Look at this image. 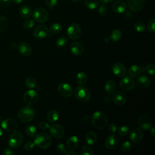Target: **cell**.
Instances as JSON below:
<instances>
[{
	"mask_svg": "<svg viewBox=\"0 0 155 155\" xmlns=\"http://www.w3.org/2000/svg\"><path fill=\"white\" fill-rule=\"evenodd\" d=\"M91 123L96 128L104 129L108 124L107 116L102 111H96L91 115Z\"/></svg>",
	"mask_w": 155,
	"mask_h": 155,
	"instance_id": "6da1fadb",
	"label": "cell"
},
{
	"mask_svg": "<svg viewBox=\"0 0 155 155\" xmlns=\"http://www.w3.org/2000/svg\"><path fill=\"white\" fill-rule=\"evenodd\" d=\"M33 142L38 147L45 149L50 146L51 143V139L48 134L41 132L35 136Z\"/></svg>",
	"mask_w": 155,
	"mask_h": 155,
	"instance_id": "7a4b0ae2",
	"label": "cell"
},
{
	"mask_svg": "<svg viewBox=\"0 0 155 155\" xmlns=\"http://www.w3.org/2000/svg\"><path fill=\"white\" fill-rule=\"evenodd\" d=\"M35 112L30 105L24 106L18 111V118L23 123H28L33 119Z\"/></svg>",
	"mask_w": 155,
	"mask_h": 155,
	"instance_id": "3957f363",
	"label": "cell"
},
{
	"mask_svg": "<svg viewBox=\"0 0 155 155\" xmlns=\"http://www.w3.org/2000/svg\"><path fill=\"white\" fill-rule=\"evenodd\" d=\"M74 97L79 102H87L91 96V94L88 88L84 85L78 87L74 91Z\"/></svg>",
	"mask_w": 155,
	"mask_h": 155,
	"instance_id": "277c9868",
	"label": "cell"
},
{
	"mask_svg": "<svg viewBox=\"0 0 155 155\" xmlns=\"http://www.w3.org/2000/svg\"><path fill=\"white\" fill-rule=\"evenodd\" d=\"M23 140L22 134L19 131H13L8 140V145L10 148L14 149L19 147Z\"/></svg>",
	"mask_w": 155,
	"mask_h": 155,
	"instance_id": "5b68a950",
	"label": "cell"
},
{
	"mask_svg": "<svg viewBox=\"0 0 155 155\" xmlns=\"http://www.w3.org/2000/svg\"><path fill=\"white\" fill-rule=\"evenodd\" d=\"M81 33V28L79 25L76 23H73L70 24L67 30L68 37L72 40H75L80 38Z\"/></svg>",
	"mask_w": 155,
	"mask_h": 155,
	"instance_id": "8992f818",
	"label": "cell"
},
{
	"mask_svg": "<svg viewBox=\"0 0 155 155\" xmlns=\"http://www.w3.org/2000/svg\"><path fill=\"white\" fill-rule=\"evenodd\" d=\"M33 19L38 22L42 23L46 22L49 17L47 11L42 7L36 8L33 13Z\"/></svg>",
	"mask_w": 155,
	"mask_h": 155,
	"instance_id": "52a82bcc",
	"label": "cell"
},
{
	"mask_svg": "<svg viewBox=\"0 0 155 155\" xmlns=\"http://www.w3.org/2000/svg\"><path fill=\"white\" fill-rule=\"evenodd\" d=\"M23 99L25 103L28 105H33L38 102L39 96L35 90H29L25 92Z\"/></svg>",
	"mask_w": 155,
	"mask_h": 155,
	"instance_id": "ba28073f",
	"label": "cell"
},
{
	"mask_svg": "<svg viewBox=\"0 0 155 155\" xmlns=\"http://www.w3.org/2000/svg\"><path fill=\"white\" fill-rule=\"evenodd\" d=\"M120 88L124 91H130L134 88L135 86L134 80L130 76H124L119 82Z\"/></svg>",
	"mask_w": 155,
	"mask_h": 155,
	"instance_id": "9c48e42d",
	"label": "cell"
},
{
	"mask_svg": "<svg viewBox=\"0 0 155 155\" xmlns=\"http://www.w3.org/2000/svg\"><path fill=\"white\" fill-rule=\"evenodd\" d=\"M1 127L6 131L13 132L18 128V123L12 118H7L2 121Z\"/></svg>",
	"mask_w": 155,
	"mask_h": 155,
	"instance_id": "30bf717a",
	"label": "cell"
},
{
	"mask_svg": "<svg viewBox=\"0 0 155 155\" xmlns=\"http://www.w3.org/2000/svg\"><path fill=\"white\" fill-rule=\"evenodd\" d=\"M58 93L64 97H70L73 94V90L71 87L66 82L60 84L58 87Z\"/></svg>",
	"mask_w": 155,
	"mask_h": 155,
	"instance_id": "8fae6325",
	"label": "cell"
},
{
	"mask_svg": "<svg viewBox=\"0 0 155 155\" xmlns=\"http://www.w3.org/2000/svg\"><path fill=\"white\" fill-rule=\"evenodd\" d=\"M50 134L56 139L61 138L64 134V129L60 124H54L49 127Z\"/></svg>",
	"mask_w": 155,
	"mask_h": 155,
	"instance_id": "7c38bea8",
	"label": "cell"
},
{
	"mask_svg": "<svg viewBox=\"0 0 155 155\" xmlns=\"http://www.w3.org/2000/svg\"><path fill=\"white\" fill-rule=\"evenodd\" d=\"M127 5L134 12L141 11L145 5V0H128Z\"/></svg>",
	"mask_w": 155,
	"mask_h": 155,
	"instance_id": "4fadbf2b",
	"label": "cell"
},
{
	"mask_svg": "<svg viewBox=\"0 0 155 155\" xmlns=\"http://www.w3.org/2000/svg\"><path fill=\"white\" fill-rule=\"evenodd\" d=\"M33 35L38 39H42L48 35V29L44 25H38L34 28Z\"/></svg>",
	"mask_w": 155,
	"mask_h": 155,
	"instance_id": "5bb4252c",
	"label": "cell"
},
{
	"mask_svg": "<svg viewBox=\"0 0 155 155\" xmlns=\"http://www.w3.org/2000/svg\"><path fill=\"white\" fill-rule=\"evenodd\" d=\"M113 102L117 105H122L127 101V94L121 91H117L113 93L112 96Z\"/></svg>",
	"mask_w": 155,
	"mask_h": 155,
	"instance_id": "9a60e30c",
	"label": "cell"
},
{
	"mask_svg": "<svg viewBox=\"0 0 155 155\" xmlns=\"http://www.w3.org/2000/svg\"><path fill=\"white\" fill-rule=\"evenodd\" d=\"M111 71L115 76L119 78L124 77L127 73L126 68L122 63L120 62L114 63L111 67Z\"/></svg>",
	"mask_w": 155,
	"mask_h": 155,
	"instance_id": "2e32d148",
	"label": "cell"
},
{
	"mask_svg": "<svg viewBox=\"0 0 155 155\" xmlns=\"http://www.w3.org/2000/svg\"><path fill=\"white\" fill-rule=\"evenodd\" d=\"M137 124L140 128L144 130H148L151 127L152 122L151 119L148 116L142 115L138 118Z\"/></svg>",
	"mask_w": 155,
	"mask_h": 155,
	"instance_id": "e0dca14e",
	"label": "cell"
},
{
	"mask_svg": "<svg viewBox=\"0 0 155 155\" xmlns=\"http://www.w3.org/2000/svg\"><path fill=\"white\" fill-rule=\"evenodd\" d=\"M119 143V138L115 134L108 136L105 141V146L107 148L111 150L115 148Z\"/></svg>",
	"mask_w": 155,
	"mask_h": 155,
	"instance_id": "ac0fdd59",
	"label": "cell"
},
{
	"mask_svg": "<svg viewBox=\"0 0 155 155\" xmlns=\"http://www.w3.org/2000/svg\"><path fill=\"white\" fill-rule=\"evenodd\" d=\"M143 137V133L142 131L137 128H134L131 130L130 133V140L134 143L141 141Z\"/></svg>",
	"mask_w": 155,
	"mask_h": 155,
	"instance_id": "d6986e66",
	"label": "cell"
},
{
	"mask_svg": "<svg viewBox=\"0 0 155 155\" xmlns=\"http://www.w3.org/2000/svg\"><path fill=\"white\" fill-rule=\"evenodd\" d=\"M127 5L125 2L122 0L115 1L112 5V9L114 13H122L126 10Z\"/></svg>",
	"mask_w": 155,
	"mask_h": 155,
	"instance_id": "ffe728a7",
	"label": "cell"
},
{
	"mask_svg": "<svg viewBox=\"0 0 155 155\" xmlns=\"http://www.w3.org/2000/svg\"><path fill=\"white\" fill-rule=\"evenodd\" d=\"M18 51L23 56H29L32 52L31 45L27 42H21L18 45Z\"/></svg>",
	"mask_w": 155,
	"mask_h": 155,
	"instance_id": "44dd1931",
	"label": "cell"
},
{
	"mask_svg": "<svg viewBox=\"0 0 155 155\" xmlns=\"http://www.w3.org/2000/svg\"><path fill=\"white\" fill-rule=\"evenodd\" d=\"M70 50L74 55H81L84 51V46L80 42L74 41L70 45Z\"/></svg>",
	"mask_w": 155,
	"mask_h": 155,
	"instance_id": "7402d4cb",
	"label": "cell"
},
{
	"mask_svg": "<svg viewBox=\"0 0 155 155\" xmlns=\"http://www.w3.org/2000/svg\"><path fill=\"white\" fill-rule=\"evenodd\" d=\"M79 143V139L76 136H72L67 139L66 145L67 147L70 150H74L78 148Z\"/></svg>",
	"mask_w": 155,
	"mask_h": 155,
	"instance_id": "603a6c76",
	"label": "cell"
},
{
	"mask_svg": "<svg viewBox=\"0 0 155 155\" xmlns=\"http://www.w3.org/2000/svg\"><path fill=\"white\" fill-rule=\"evenodd\" d=\"M136 83L139 87L142 88H145L150 85V79L148 76L145 75H142L137 78Z\"/></svg>",
	"mask_w": 155,
	"mask_h": 155,
	"instance_id": "cb8c5ba5",
	"label": "cell"
},
{
	"mask_svg": "<svg viewBox=\"0 0 155 155\" xmlns=\"http://www.w3.org/2000/svg\"><path fill=\"white\" fill-rule=\"evenodd\" d=\"M19 13L21 16H22L24 18H28L31 16L32 14L31 9L30 7L27 5H23L21 7V8L19 10Z\"/></svg>",
	"mask_w": 155,
	"mask_h": 155,
	"instance_id": "d4e9b609",
	"label": "cell"
},
{
	"mask_svg": "<svg viewBox=\"0 0 155 155\" xmlns=\"http://www.w3.org/2000/svg\"><path fill=\"white\" fill-rule=\"evenodd\" d=\"M142 72L140 67L137 65H131L128 70V73L133 78H137L139 76Z\"/></svg>",
	"mask_w": 155,
	"mask_h": 155,
	"instance_id": "484cf974",
	"label": "cell"
},
{
	"mask_svg": "<svg viewBox=\"0 0 155 155\" xmlns=\"http://www.w3.org/2000/svg\"><path fill=\"white\" fill-rule=\"evenodd\" d=\"M116 88V84L113 81L109 80L106 82L105 86H104V89L105 92L108 94H113Z\"/></svg>",
	"mask_w": 155,
	"mask_h": 155,
	"instance_id": "4316f807",
	"label": "cell"
},
{
	"mask_svg": "<svg viewBox=\"0 0 155 155\" xmlns=\"http://www.w3.org/2000/svg\"><path fill=\"white\" fill-rule=\"evenodd\" d=\"M59 119V113L56 110H50L47 114V119L49 122H56Z\"/></svg>",
	"mask_w": 155,
	"mask_h": 155,
	"instance_id": "83f0119b",
	"label": "cell"
},
{
	"mask_svg": "<svg viewBox=\"0 0 155 155\" xmlns=\"http://www.w3.org/2000/svg\"><path fill=\"white\" fill-rule=\"evenodd\" d=\"M85 140L88 145H93L97 142V136L94 132L89 131L86 134Z\"/></svg>",
	"mask_w": 155,
	"mask_h": 155,
	"instance_id": "f1b7e54d",
	"label": "cell"
},
{
	"mask_svg": "<svg viewBox=\"0 0 155 155\" xmlns=\"http://www.w3.org/2000/svg\"><path fill=\"white\" fill-rule=\"evenodd\" d=\"M76 81L79 85H84L87 81V76L83 71L79 72L76 75Z\"/></svg>",
	"mask_w": 155,
	"mask_h": 155,
	"instance_id": "f546056e",
	"label": "cell"
},
{
	"mask_svg": "<svg viewBox=\"0 0 155 155\" xmlns=\"http://www.w3.org/2000/svg\"><path fill=\"white\" fill-rule=\"evenodd\" d=\"M121 37H122L121 31L119 29H115L111 32L110 39L114 42H117L119 40H120Z\"/></svg>",
	"mask_w": 155,
	"mask_h": 155,
	"instance_id": "4dcf8cb0",
	"label": "cell"
},
{
	"mask_svg": "<svg viewBox=\"0 0 155 155\" xmlns=\"http://www.w3.org/2000/svg\"><path fill=\"white\" fill-rule=\"evenodd\" d=\"M85 4L88 8L94 10L98 7L99 1L97 0H85Z\"/></svg>",
	"mask_w": 155,
	"mask_h": 155,
	"instance_id": "1f68e13d",
	"label": "cell"
},
{
	"mask_svg": "<svg viewBox=\"0 0 155 155\" xmlns=\"http://www.w3.org/2000/svg\"><path fill=\"white\" fill-rule=\"evenodd\" d=\"M8 26V20L4 16L0 15V33L5 30Z\"/></svg>",
	"mask_w": 155,
	"mask_h": 155,
	"instance_id": "d6a6232c",
	"label": "cell"
},
{
	"mask_svg": "<svg viewBox=\"0 0 155 155\" xmlns=\"http://www.w3.org/2000/svg\"><path fill=\"white\" fill-rule=\"evenodd\" d=\"M36 132V128L34 125H28L25 128V133L30 137H33L35 135Z\"/></svg>",
	"mask_w": 155,
	"mask_h": 155,
	"instance_id": "836d02e7",
	"label": "cell"
},
{
	"mask_svg": "<svg viewBox=\"0 0 155 155\" xmlns=\"http://www.w3.org/2000/svg\"><path fill=\"white\" fill-rule=\"evenodd\" d=\"M67 43H68V39L66 37H64V36H61L56 41V45L60 48L64 47L65 46L67 45Z\"/></svg>",
	"mask_w": 155,
	"mask_h": 155,
	"instance_id": "e575fe53",
	"label": "cell"
},
{
	"mask_svg": "<svg viewBox=\"0 0 155 155\" xmlns=\"http://www.w3.org/2000/svg\"><path fill=\"white\" fill-rule=\"evenodd\" d=\"M25 84L28 88H33L36 85V80L35 78L30 76L26 79Z\"/></svg>",
	"mask_w": 155,
	"mask_h": 155,
	"instance_id": "d590c367",
	"label": "cell"
},
{
	"mask_svg": "<svg viewBox=\"0 0 155 155\" xmlns=\"http://www.w3.org/2000/svg\"><path fill=\"white\" fill-rule=\"evenodd\" d=\"M62 30V25L59 23H54L50 27V31L54 34L59 33Z\"/></svg>",
	"mask_w": 155,
	"mask_h": 155,
	"instance_id": "8d00e7d4",
	"label": "cell"
},
{
	"mask_svg": "<svg viewBox=\"0 0 155 155\" xmlns=\"http://www.w3.org/2000/svg\"><path fill=\"white\" fill-rule=\"evenodd\" d=\"M80 153L82 155H92L93 150L90 147L85 145L81 148Z\"/></svg>",
	"mask_w": 155,
	"mask_h": 155,
	"instance_id": "74e56055",
	"label": "cell"
},
{
	"mask_svg": "<svg viewBox=\"0 0 155 155\" xmlns=\"http://www.w3.org/2000/svg\"><path fill=\"white\" fill-rule=\"evenodd\" d=\"M147 29L151 33H154L155 31V18H153L149 20L147 24Z\"/></svg>",
	"mask_w": 155,
	"mask_h": 155,
	"instance_id": "f35d334b",
	"label": "cell"
},
{
	"mask_svg": "<svg viewBox=\"0 0 155 155\" xmlns=\"http://www.w3.org/2000/svg\"><path fill=\"white\" fill-rule=\"evenodd\" d=\"M134 29L138 32H143L145 30V25L140 21H137L134 24Z\"/></svg>",
	"mask_w": 155,
	"mask_h": 155,
	"instance_id": "ab89813d",
	"label": "cell"
},
{
	"mask_svg": "<svg viewBox=\"0 0 155 155\" xmlns=\"http://www.w3.org/2000/svg\"><path fill=\"white\" fill-rule=\"evenodd\" d=\"M117 130V133L119 134V135L121 136H126L128 132H129V128L127 126L125 125H122L120 126Z\"/></svg>",
	"mask_w": 155,
	"mask_h": 155,
	"instance_id": "60d3db41",
	"label": "cell"
},
{
	"mask_svg": "<svg viewBox=\"0 0 155 155\" xmlns=\"http://www.w3.org/2000/svg\"><path fill=\"white\" fill-rule=\"evenodd\" d=\"M34 25H35L34 21L32 19H30V18H28L27 19H26L24 22V24H23V26H24V28H25L27 30H28V29H30V28H33Z\"/></svg>",
	"mask_w": 155,
	"mask_h": 155,
	"instance_id": "b9f144b4",
	"label": "cell"
},
{
	"mask_svg": "<svg viewBox=\"0 0 155 155\" xmlns=\"http://www.w3.org/2000/svg\"><path fill=\"white\" fill-rule=\"evenodd\" d=\"M131 144L128 141L124 142L120 147L121 151L123 152H125V153L130 151L131 150Z\"/></svg>",
	"mask_w": 155,
	"mask_h": 155,
	"instance_id": "7bdbcfd3",
	"label": "cell"
},
{
	"mask_svg": "<svg viewBox=\"0 0 155 155\" xmlns=\"http://www.w3.org/2000/svg\"><path fill=\"white\" fill-rule=\"evenodd\" d=\"M146 70L147 73L150 75H154L155 73V66L153 64L150 63L146 66Z\"/></svg>",
	"mask_w": 155,
	"mask_h": 155,
	"instance_id": "ee69618b",
	"label": "cell"
},
{
	"mask_svg": "<svg viewBox=\"0 0 155 155\" xmlns=\"http://www.w3.org/2000/svg\"><path fill=\"white\" fill-rule=\"evenodd\" d=\"M35 143L31 141H28L27 142L24 146V148L25 149V150L27 151H30L31 150H33L34 147H35Z\"/></svg>",
	"mask_w": 155,
	"mask_h": 155,
	"instance_id": "f6af8a7d",
	"label": "cell"
},
{
	"mask_svg": "<svg viewBox=\"0 0 155 155\" xmlns=\"http://www.w3.org/2000/svg\"><path fill=\"white\" fill-rule=\"evenodd\" d=\"M57 151L62 154H65L67 151V148L63 143H59L56 147Z\"/></svg>",
	"mask_w": 155,
	"mask_h": 155,
	"instance_id": "bcb514c9",
	"label": "cell"
},
{
	"mask_svg": "<svg viewBox=\"0 0 155 155\" xmlns=\"http://www.w3.org/2000/svg\"><path fill=\"white\" fill-rule=\"evenodd\" d=\"M108 9L105 4H102L98 8V12L101 16H105L107 13Z\"/></svg>",
	"mask_w": 155,
	"mask_h": 155,
	"instance_id": "7dc6e473",
	"label": "cell"
},
{
	"mask_svg": "<svg viewBox=\"0 0 155 155\" xmlns=\"http://www.w3.org/2000/svg\"><path fill=\"white\" fill-rule=\"evenodd\" d=\"M45 2L46 5L52 9L57 4L58 0H45Z\"/></svg>",
	"mask_w": 155,
	"mask_h": 155,
	"instance_id": "c3c4849f",
	"label": "cell"
},
{
	"mask_svg": "<svg viewBox=\"0 0 155 155\" xmlns=\"http://www.w3.org/2000/svg\"><path fill=\"white\" fill-rule=\"evenodd\" d=\"M12 2V0H0V6L2 7H7L10 6Z\"/></svg>",
	"mask_w": 155,
	"mask_h": 155,
	"instance_id": "681fc988",
	"label": "cell"
},
{
	"mask_svg": "<svg viewBox=\"0 0 155 155\" xmlns=\"http://www.w3.org/2000/svg\"><path fill=\"white\" fill-rule=\"evenodd\" d=\"M39 127L41 129L43 130H47L49 128L50 125L48 123H47L46 122L44 121H41L39 122Z\"/></svg>",
	"mask_w": 155,
	"mask_h": 155,
	"instance_id": "f907efd6",
	"label": "cell"
},
{
	"mask_svg": "<svg viewBox=\"0 0 155 155\" xmlns=\"http://www.w3.org/2000/svg\"><path fill=\"white\" fill-rule=\"evenodd\" d=\"M117 128L114 124H110L108 127V131L110 133H114L116 132Z\"/></svg>",
	"mask_w": 155,
	"mask_h": 155,
	"instance_id": "816d5d0a",
	"label": "cell"
},
{
	"mask_svg": "<svg viewBox=\"0 0 155 155\" xmlns=\"http://www.w3.org/2000/svg\"><path fill=\"white\" fill-rule=\"evenodd\" d=\"M13 152L10 148H6L3 153L4 155H13Z\"/></svg>",
	"mask_w": 155,
	"mask_h": 155,
	"instance_id": "f5cc1de1",
	"label": "cell"
},
{
	"mask_svg": "<svg viewBox=\"0 0 155 155\" xmlns=\"http://www.w3.org/2000/svg\"><path fill=\"white\" fill-rule=\"evenodd\" d=\"M150 134L151 135L153 136V137H154V135H155V129L154 127H151L150 129Z\"/></svg>",
	"mask_w": 155,
	"mask_h": 155,
	"instance_id": "db71d44e",
	"label": "cell"
},
{
	"mask_svg": "<svg viewBox=\"0 0 155 155\" xmlns=\"http://www.w3.org/2000/svg\"><path fill=\"white\" fill-rule=\"evenodd\" d=\"M65 154H66V155H73V154L76 155V153L75 152L71 151V150H70V151H67L66 153H65Z\"/></svg>",
	"mask_w": 155,
	"mask_h": 155,
	"instance_id": "11a10c76",
	"label": "cell"
},
{
	"mask_svg": "<svg viewBox=\"0 0 155 155\" xmlns=\"http://www.w3.org/2000/svg\"><path fill=\"white\" fill-rule=\"evenodd\" d=\"M102 4H108L113 1V0H99Z\"/></svg>",
	"mask_w": 155,
	"mask_h": 155,
	"instance_id": "9f6ffc18",
	"label": "cell"
},
{
	"mask_svg": "<svg viewBox=\"0 0 155 155\" xmlns=\"http://www.w3.org/2000/svg\"><path fill=\"white\" fill-rule=\"evenodd\" d=\"M12 1H13V2L17 4H19L23 1V0H12Z\"/></svg>",
	"mask_w": 155,
	"mask_h": 155,
	"instance_id": "6f0895ef",
	"label": "cell"
},
{
	"mask_svg": "<svg viewBox=\"0 0 155 155\" xmlns=\"http://www.w3.org/2000/svg\"><path fill=\"white\" fill-rule=\"evenodd\" d=\"M2 134H3L2 130V129L0 128V137H1V136H2Z\"/></svg>",
	"mask_w": 155,
	"mask_h": 155,
	"instance_id": "680465c9",
	"label": "cell"
},
{
	"mask_svg": "<svg viewBox=\"0 0 155 155\" xmlns=\"http://www.w3.org/2000/svg\"><path fill=\"white\" fill-rule=\"evenodd\" d=\"M72 1H74V2H76V1H78L79 0H71Z\"/></svg>",
	"mask_w": 155,
	"mask_h": 155,
	"instance_id": "91938a15",
	"label": "cell"
}]
</instances>
